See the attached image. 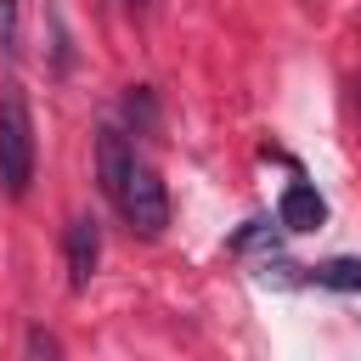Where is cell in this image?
Listing matches in <instances>:
<instances>
[{
	"label": "cell",
	"mask_w": 361,
	"mask_h": 361,
	"mask_svg": "<svg viewBox=\"0 0 361 361\" xmlns=\"http://www.w3.org/2000/svg\"><path fill=\"white\" fill-rule=\"evenodd\" d=\"M23 350H28V355H62V338H56V333H45V327H28Z\"/></svg>",
	"instance_id": "9c48e42d"
},
{
	"label": "cell",
	"mask_w": 361,
	"mask_h": 361,
	"mask_svg": "<svg viewBox=\"0 0 361 361\" xmlns=\"http://www.w3.org/2000/svg\"><path fill=\"white\" fill-rule=\"evenodd\" d=\"M17 51H23V11L17 0H0V56L17 62Z\"/></svg>",
	"instance_id": "ba28073f"
},
{
	"label": "cell",
	"mask_w": 361,
	"mask_h": 361,
	"mask_svg": "<svg viewBox=\"0 0 361 361\" xmlns=\"http://www.w3.org/2000/svg\"><path fill=\"white\" fill-rule=\"evenodd\" d=\"M130 164H135V147H130V135H124L118 124H102V130H96V180H102L107 203L118 197V186H124Z\"/></svg>",
	"instance_id": "277c9868"
},
{
	"label": "cell",
	"mask_w": 361,
	"mask_h": 361,
	"mask_svg": "<svg viewBox=\"0 0 361 361\" xmlns=\"http://www.w3.org/2000/svg\"><path fill=\"white\" fill-rule=\"evenodd\" d=\"M310 288H333V293H361V259H322V265H305Z\"/></svg>",
	"instance_id": "8992f818"
},
{
	"label": "cell",
	"mask_w": 361,
	"mask_h": 361,
	"mask_svg": "<svg viewBox=\"0 0 361 361\" xmlns=\"http://www.w3.org/2000/svg\"><path fill=\"white\" fill-rule=\"evenodd\" d=\"M118 6H124V11H135V17L147 11V0H118Z\"/></svg>",
	"instance_id": "30bf717a"
},
{
	"label": "cell",
	"mask_w": 361,
	"mask_h": 361,
	"mask_svg": "<svg viewBox=\"0 0 361 361\" xmlns=\"http://www.w3.org/2000/svg\"><path fill=\"white\" fill-rule=\"evenodd\" d=\"M62 259H68V288L85 293L90 276H96V259H102V226L96 214H73L68 231H62Z\"/></svg>",
	"instance_id": "3957f363"
},
{
	"label": "cell",
	"mask_w": 361,
	"mask_h": 361,
	"mask_svg": "<svg viewBox=\"0 0 361 361\" xmlns=\"http://www.w3.org/2000/svg\"><path fill=\"white\" fill-rule=\"evenodd\" d=\"M276 226H282V231H322V226H327V197H322L310 180H293V186L276 197Z\"/></svg>",
	"instance_id": "5b68a950"
},
{
	"label": "cell",
	"mask_w": 361,
	"mask_h": 361,
	"mask_svg": "<svg viewBox=\"0 0 361 361\" xmlns=\"http://www.w3.org/2000/svg\"><path fill=\"white\" fill-rule=\"evenodd\" d=\"M34 113H28V96L17 85L0 90V192L6 197H28L34 186Z\"/></svg>",
	"instance_id": "6da1fadb"
},
{
	"label": "cell",
	"mask_w": 361,
	"mask_h": 361,
	"mask_svg": "<svg viewBox=\"0 0 361 361\" xmlns=\"http://www.w3.org/2000/svg\"><path fill=\"white\" fill-rule=\"evenodd\" d=\"M113 209H118V220H124L130 231L158 237V231L169 226V192H164L158 169L135 158V164H130V175H124V186H118V197H113Z\"/></svg>",
	"instance_id": "7a4b0ae2"
},
{
	"label": "cell",
	"mask_w": 361,
	"mask_h": 361,
	"mask_svg": "<svg viewBox=\"0 0 361 361\" xmlns=\"http://www.w3.org/2000/svg\"><path fill=\"white\" fill-rule=\"evenodd\" d=\"M124 124L135 135H158V96H152V85H130L124 90Z\"/></svg>",
	"instance_id": "52a82bcc"
}]
</instances>
